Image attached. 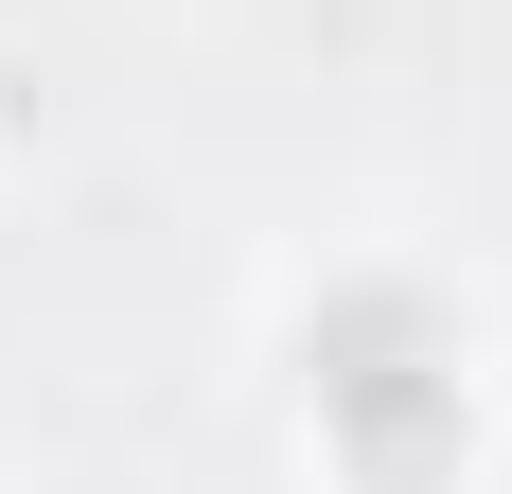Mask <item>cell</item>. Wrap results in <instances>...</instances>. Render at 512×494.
<instances>
[{
  "label": "cell",
  "mask_w": 512,
  "mask_h": 494,
  "mask_svg": "<svg viewBox=\"0 0 512 494\" xmlns=\"http://www.w3.org/2000/svg\"><path fill=\"white\" fill-rule=\"evenodd\" d=\"M318 424H336L354 477H389V494L460 442V371L424 336V300H336V318H318Z\"/></svg>",
  "instance_id": "obj_1"
}]
</instances>
